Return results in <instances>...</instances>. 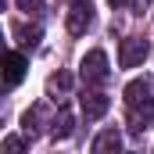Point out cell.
<instances>
[{
    "label": "cell",
    "instance_id": "5",
    "mask_svg": "<svg viewBox=\"0 0 154 154\" xmlns=\"http://www.w3.org/2000/svg\"><path fill=\"white\" fill-rule=\"evenodd\" d=\"M90 22H93V11H90V4H72V11H68V18H65L68 32H72V36H82V32L90 29Z\"/></svg>",
    "mask_w": 154,
    "mask_h": 154
},
{
    "label": "cell",
    "instance_id": "12",
    "mask_svg": "<svg viewBox=\"0 0 154 154\" xmlns=\"http://www.w3.org/2000/svg\"><path fill=\"white\" fill-rule=\"evenodd\" d=\"M14 4H18V7H22L25 14H32V18H36V14H43V11H47V4H43V0H14Z\"/></svg>",
    "mask_w": 154,
    "mask_h": 154
},
{
    "label": "cell",
    "instance_id": "2",
    "mask_svg": "<svg viewBox=\"0 0 154 154\" xmlns=\"http://www.w3.org/2000/svg\"><path fill=\"white\" fill-rule=\"evenodd\" d=\"M79 72H82V82H90V86H100V82H108V54L104 50H90L86 57H82V65H79Z\"/></svg>",
    "mask_w": 154,
    "mask_h": 154
},
{
    "label": "cell",
    "instance_id": "8",
    "mask_svg": "<svg viewBox=\"0 0 154 154\" xmlns=\"http://www.w3.org/2000/svg\"><path fill=\"white\" fill-rule=\"evenodd\" d=\"M50 133H54L57 140H68V136L75 133V118H72L68 108H57V115H54V122H50Z\"/></svg>",
    "mask_w": 154,
    "mask_h": 154
},
{
    "label": "cell",
    "instance_id": "15",
    "mask_svg": "<svg viewBox=\"0 0 154 154\" xmlns=\"http://www.w3.org/2000/svg\"><path fill=\"white\" fill-rule=\"evenodd\" d=\"M75 4H90V0H75Z\"/></svg>",
    "mask_w": 154,
    "mask_h": 154
},
{
    "label": "cell",
    "instance_id": "6",
    "mask_svg": "<svg viewBox=\"0 0 154 154\" xmlns=\"http://www.w3.org/2000/svg\"><path fill=\"white\" fill-rule=\"evenodd\" d=\"M90 154H122V133H118V129H104V133L93 140Z\"/></svg>",
    "mask_w": 154,
    "mask_h": 154
},
{
    "label": "cell",
    "instance_id": "10",
    "mask_svg": "<svg viewBox=\"0 0 154 154\" xmlns=\"http://www.w3.org/2000/svg\"><path fill=\"white\" fill-rule=\"evenodd\" d=\"M68 90H72V75H68V72L50 75V93H68Z\"/></svg>",
    "mask_w": 154,
    "mask_h": 154
},
{
    "label": "cell",
    "instance_id": "4",
    "mask_svg": "<svg viewBox=\"0 0 154 154\" xmlns=\"http://www.w3.org/2000/svg\"><path fill=\"white\" fill-rule=\"evenodd\" d=\"M22 79H25V57H22L18 50H11V54L4 57V86L14 90Z\"/></svg>",
    "mask_w": 154,
    "mask_h": 154
},
{
    "label": "cell",
    "instance_id": "13",
    "mask_svg": "<svg viewBox=\"0 0 154 154\" xmlns=\"http://www.w3.org/2000/svg\"><path fill=\"white\" fill-rule=\"evenodd\" d=\"M4 154H25V140L22 136H7L4 140Z\"/></svg>",
    "mask_w": 154,
    "mask_h": 154
},
{
    "label": "cell",
    "instance_id": "14",
    "mask_svg": "<svg viewBox=\"0 0 154 154\" xmlns=\"http://www.w3.org/2000/svg\"><path fill=\"white\" fill-rule=\"evenodd\" d=\"M108 4H111V7H125L129 0H108Z\"/></svg>",
    "mask_w": 154,
    "mask_h": 154
},
{
    "label": "cell",
    "instance_id": "3",
    "mask_svg": "<svg viewBox=\"0 0 154 154\" xmlns=\"http://www.w3.org/2000/svg\"><path fill=\"white\" fill-rule=\"evenodd\" d=\"M143 57H147V39H140V36L122 39V47H118V65L122 68H136Z\"/></svg>",
    "mask_w": 154,
    "mask_h": 154
},
{
    "label": "cell",
    "instance_id": "11",
    "mask_svg": "<svg viewBox=\"0 0 154 154\" xmlns=\"http://www.w3.org/2000/svg\"><path fill=\"white\" fill-rule=\"evenodd\" d=\"M22 125H25V136H36L39 133V108L25 111V115H22Z\"/></svg>",
    "mask_w": 154,
    "mask_h": 154
},
{
    "label": "cell",
    "instance_id": "1",
    "mask_svg": "<svg viewBox=\"0 0 154 154\" xmlns=\"http://www.w3.org/2000/svg\"><path fill=\"white\" fill-rule=\"evenodd\" d=\"M125 108H129V125L133 133H143L147 125H154V97L147 79H133L125 86Z\"/></svg>",
    "mask_w": 154,
    "mask_h": 154
},
{
    "label": "cell",
    "instance_id": "9",
    "mask_svg": "<svg viewBox=\"0 0 154 154\" xmlns=\"http://www.w3.org/2000/svg\"><path fill=\"white\" fill-rule=\"evenodd\" d=\"M39 36H43V32H39L36 25H22V29H18V39H22V47H29V50H36V47H39Z\"/></svg>",
    "mask_w": 154,
    "mask_h": 154
},
{
    "label": "cell",
    "instance_id": "7",
    "mask_svg": "<svg viewBox=\"0 0 154 154\" xmlns=\"http://www.w3.org/2000/svg\"><path fill=\"white\" fill-rule=\"evenodd\" d=\"M79 104H82V115L86 118H100L111 108V97H104V93H86V97H79Z\"/></svg>",
    "mask_w": 154,
    "mask_h": 154
}]
</instances>
